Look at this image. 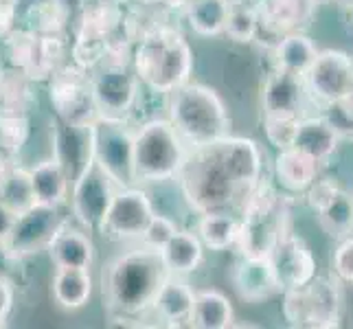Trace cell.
Listing matches in <instances>:
<instances>
[{"instance_id":"1","label":"cell","mask_w":353,"mask_h":329,"mask_svg":"<svg viewBox=\"0 0 353 329\" xmlns=\"http://www.w3.org/2000/svg\"><path fill=\"white\" fill-rule=\"evenodd\" d=\"M167 268L161 250L141 248L119 255L108 263L101 277L103 306L112 321L130 325V321H143L152 312L154 299L161 290Z\"/></svg>"},{"instance_id":"2","label":"cell","mask_w":353,"mask_h":329,"mask_svg":"<svg viewBox=\"0 0 353 329\" xmlns=\"http://www.w3.org/2000/svg\"><path fill=\"white\" fill-rule=\"evenodd\" d=\"M176 180L180 182L187 204L200 215L215 211L233 213L235 209H241L243 200L252 191L237 180L233 169L224 161L217 141L202 148H191Z\"/></svg>"},{"instance_id":"3","label":"cell","mask_w":353,"mask_h":329,"mask_svg":"<svg viewBox=\"0 0 353 329\" xmlns=\"http://www.w3.org/2000/svg\"><path fill=\"white\" fill-rule=\"evenodd\" d=\"M132 70L141 86L156 94H169L185 86L193 70V53L174 24H163L161 29L134 44Z\"/></svg>"},{"instance_id":"4","label":"cell","mask_w":353,"mask_h":329,"mask_svg":"<svg viewBox=\"0 0 353 329\" xmlns=\"http://www.w3.org/2000/svg\"><path fill=\"white\" fill-rule=\"evenodd\" d=\"M169 117L178 137L187 148H202L228 137L230 117L226 106L213 88L187 81L185 86L169 92Z\"/></svg>"},{"instance_id":"5","label":"cell","mask_w":353,"mask_h":329,"mask_svg":"<svg viewBox=\"0 0 353 329\" xmlns=\"http://www.w3.org/2000/svg\"><path fill=\"white\" fill-rule=\"evenodd\" d=\"M189 148L167 119H150L134 132V182L158 185L178 178Z\"/></svg>"},{"instance_id":"6","label":"cell","mask_w":353,"mask_h":329,"mask_svg":"<svg viewBox=\"0 0 353 329\" xmlns=\"http://www.w3.org/2000/svg\"><path fill=\"white\" fill-rule=\"evenodd\" d=\"M340 310H343V290L338 279L314 277L305 286L283 290V316L292 327H338Z\"/></svg>"},{"instance_id":"7","label":"cell","mask_w":353,"mask_h":329,"mask_svg":"<svg viewBox=\"0 0 353 329\" xmlns=\"http://www.w3.org/2000/svg\"><path fill=\"white\" fill-rule=\"evenodd\" d=\"M92 141H94V163L114 185L132 187L134 182V132L123 119L97 117L92 121Z\"/></svg>"},{"instance_id":"8","label":"cell","mask_w":353,"mask_h":329,"mask_svg":"<svg viewBox=\"0 0 353 329\" xmlns=\"http://www.w3.org/2000/svg\"><path fill=\"white\" fill-rule=\"evenodd\" d=\"M48 83V101L55 117L70 126H90L97 119L90 72L72 62L59 66Z\"/></svg>"},{"instance_id":"9","label":"cell","mask_w":353,"mask_h":329,"mask_svg":"<svg viewBox=\"0 0 353 329\" xmlns=\"http://www.w3.org/2000/svg\"><path fill=\"white\" fill-rule=\"evenodd\" d=\"M64 222L66 219L59 215V206L33 204L31 209L16 215L11 233L3 246L16 261L31 257L48 248Z\"/></svg>"},{"instance_id":"10","label":"cell","mask_w":353,"mask_h":329,"mask_svg":"<svg viewBox=\"0 0 353 329\" xmlns=\"http://www.w3.org/2000/svg\"><path fill=\"white\" fill-rule=\"evenodd\" d=\"M154 206L150 196L137 185L117 189L114 198L110 202L99 233L105 239L112 241H130L141 239L145 226L154 215Z\"/></svg>"},{"instance_id":"11","label":"cell","mask_w":353,"mask_h":329,"mask_svg":"<svg viewBox=\"0 0 353 329\" xmlns=\"http://www.w3.org/2000/svg\"><path fill=\"white\" fill-rule=\"evenodd\" d=\"M90 86L97 117L128 121L141 92V81L132 68H94Z\"/></svg>"},{"instance_id":"12","label":"cell","mask_w":353,"mask_h":329,"mask_svg":"<svg viewBox=\"0 0 353 329\" xmlns=\"http://www.w3.org/2000/svg\"><path fill=\"white\" fill-rule=\"evenodd\" d=\"M117 189L119 187L101 172V167L92 163L70 185V209L72 215L77 217V222L86 230L99 233Z\"/></svg>"},{"instance_id":"13","label":"cell","mask_w":353,"mask_h":329,"mask_svg":"<svg viewBox=\"0 0 353 329\" xmlns=\"http://www.w3.org/2000/svg\"><path fill=\"white\" fill-rule=\"evenodd\" d=\"M305 92L312 99L330 106L340 101L353 86V59L343 51H319L303 75Z\"/></svg>"},{"instance_id":"14","label":"cell","mask_w":353,"mask_h":329,"mask_svg":"<svg viewBox=\"0 0 353 329\" xmlns=\"http://www.w3.org/2000/svg\"><path fill=\"white\" fill-rule=\"evenodd\" d=\"M288 224V198H283L270 213L257 217H241L235 246L243 257H268L276 246V241L290 233Z\"/></svg>"},{"instance_id":"15","label":"cell","mask_w":353,"mask_h":329,"mask_svg":"<svg viewBox=\"0 0 353 329\" xmlns=\"http://www.w3.org/2000/svg\"><path fill=\"white\" fill-rule=\"evenodd\" d=\"M53 158L62 165L68 182L72 185L94 163L92 123L70 126L57 119L53 126Z\"/></svg>"},{"instance_id":"16","label":"cell","mask_w":353,"mask_h":329,"mask_svg":"<svg viewBox=\"0 0 353 329\" xmlns=\"http://www.w3.org/2000/svg\"><path fill=\"white\" fill-rule=\"evenodd\" d=\"M279 286L283 290L305 286L316 277V259L310 246L301 237L283 235L276 241L272 252L268 255Z\"/></svg>"},{"instance_id":"17","label":"cell","mask_w":353,"mask_h":329,"mask_svg":"<svg viewBox=\"0 0 353 329\" xmlns=\"http://www.w3.org/2000/svg\"><path fill=\"white\" fill-rule=\"evenodd\" d=\"M303 97H305L303 75L274 68V72L268 75L261 92L263 117H299Z\"/></svg>"},{"instance_id":"18","label":"cell","mask_w":353,"mask_h":329,"mask_svg":"<svg viewBox=\"0 0 353 329\" xmlns=\"http://www.w3.org/2000/svg\"><path fill=\"white\" fill-rule=\"evenodd\" d=\"M193 299H196V292L191 290V286L185 279L180 275H167L154 299L150 314L154 316V321H161L158 325H165V327L189 325Z\"/></svg>"},{"instance_id":"19","label":"cell","mask_w":353,"mask_h":329,"mask_svg":"<svg viewBox=\"0 0 353 329\" xmlns=\"http://www.w3.org/2000/svg\"><path fill=\"white\" fill-rule=\"evenodd\" d=\"M233 283L237 295L250 303L268 301L281 292L270 257H243L241 255L233 270Z\"/></svg>"},{"instance_id":"20","label":"cell","mask_w":353,"mask_h":329,"mask_svg":"<svg viewBox=\"0 0 353 329\" xmlns=\"http://www.w3.org/2000/svg\"><path fill=\"white\" fill-rule=\"evenodd\" d=\"M259 29L276 35V40L285 33L301 31L312 18L314 5L310 0H257Z\"/></svg>"},{"instance_id":"21","label":"cell","mask_w":353,"mask_h":329,"mask_svg":"<svg viewBox=\"0 0 353 329\" xmlns=\"http://www.w3.org/2000/svg\"><path fill=\"white\" fill-rule=\"evenodd\" d=\"M46 250L55 268H81V270H90V266L94 261L92 239L83 230L70 228L66 222L55 233Z\"/></svg>"},{"instance_id":"22","label":"cell","mask_w":353,"mask_h":329,"mask_svg":"<svg viewBox=\"0 0 353 329\" xmlns=\"http://www.w3.org/2000/svg\"><path fill=\"white\" fill-rule=\"evenodd\" d=\"M319 161L296 148L279 150L274 158V176L279 187L288 193H305L319 178Z\"/></svg>"},{"instance_id":"23","label":"cell","mask_w":353,"mask_h":329,"mask_svg":"<svg viewBox=\"0 0 353 329\" xmlns=\"http://www.w3.org/2000/svg\"><path fill=\"white\" fill-rule=\"evenodd\" d=\"M121 20H123V5L114 0H97L81 9V14L72 22V33L75 38L110 40L119 33Z\"/></svg>"},{"instance_id":"24","label":"cell","mask_w":353,"mask_h":329,"mask_svg":"<svg viewBox=\"0 0 353 329\" xmlns=\"http://www.w3.org/2000/svg\"><path fill=\"white\" fill-rule=\"evenodd\" d=\"M340 137L330 123L327 117H307L299 119V128L294 134V143L292 148L310 154L319 163H325L327 158H332L338 150Z\"/></svg>"},{"instance_id":"25","label":"cell","mask_w":353,"mask_h":329,"mask_svg":"<svg viewBox=\"0 0 353 329\" xmlns=\"http://www.w3.org/2000/svg\"><path fill=\"white\" fill-rule=\"evenodd\" d=\"M161 257L169 275L185 277L193 270H198V266L202 263L204 243L191 230H176L174 237L161 248Z\"/></svg>"},{"instance_id":"26","label":"cell","mask_w":353,"mask_h":329,"mask_svg":"<svg viewBox=\"0 0 353 329\" xmlns=\"http://www.w3.org/2000/svg\"><path fill=\"white\" fill-rule=\"evenodd\" d=\"M31 172V187L35 204H46V206H62L68 198L70 182L64 174L62 165L55 158H46V161L38 163Z\"/></svg>"},{"instance_id":"27","label":"cell","mask_w":353,"mask_h":329,"mask_svg":"<svg viewBox=\"0 0 353 329\" xmlns=\"http://www.w3.org/2000/svg\"><path fill=\"white\" fill-rule=\"evenodd\" d=\"M51 290L59 308L70 312L81 310L92 295L90 270H81V268H57Z\"/></svg>"},{"instance_id":"28","label":"cell","mask_w":353,"mask_h":329,"mask_svg":"<svg viewBox=\"0 0 353 329\" xmlns=\"http://www.w3.org/2000/svg\"><path fill=\"white\" fill-rule=\"evenodd\" d=\"M235 314L230 301L217 290L196 292L189 327L196 329H228L233 327Z\"/></svg>"},{"instance_id":"29","label":"cell","mask_w":353,"mask_h":329,"mask_svg":"<svg viewBox=\"0 0 353 329\" xmlns=\"http://www.w3.org/2000/svg\"><path fill=\"white\" fill-rule=\"evenodd\" d=\"M319 55V48L314 42L303 35L301 31L285 33L274 44V64L276 68L294 72V75H305L307 68Z\"/></svg>"},{"instance_id":"30","label":"cell","mask_w":353,"mask_h":329,"mask_svg":"<svg viewBox=\"0 0 353 329\" xmlns=\"http://www.w3.org/2000/svg\"><path fill=\"white\" fill-rule=\"evenodd\" d=\"M35 106L33 81L18 68L5 70L0 75V114H29Z\"/></svg>"},{"instance_id":"31","label":"cell","mask_w":353,"mask_h":329,"mask_svg":"<svg viewBox=\"0 0 353 329\" xmlns=\"http://www.w3.org/2000/svg\"><path fill=\"white\" fill-rule=\"evenodd\" d=\"M66 53H68V44H66L64 35H38L33 57H31L29 66L22 72L33 83L48 81L53 72L64 64Z\"/></svg>"},{"instance_id":"32","label":"cell","mask_w":353,"mask_h":329,"mask_svg":"<svg viewBox=\"0 0 353 329\" xmlns=\"http://www.w3.org/2000/svg\"><path fill=\"white\" fill-rule=\"evenodd\" d=\"M241 219L228 211H215V213H202L198 219V237L206 248L211 250H226L235 246L239 235Z\"/></svg>"},{"instance_id":"33","label":"cell","mask_w":353,"mask_h":329,"mask_svg":"<svg viewBox=\"0 0 353 329\" xmlns=\"http://www.w3.org/2000/svg\"><path fill=\"white\" fill-rule=\"evenodd\" d=\"M230 5H233L230 0H193L182 14H185L189 27L198 35L213 38V35L224 33Z\"/></svg>"},{"instance_id":"34","label":"cell","mask_w":353,"mask_h":329,"mask_svg":"<svg viewBox=\"0 0 353 329\" xmlns=\"http://www.w3.org/2000/svg\"><path fill=\"white\" fill-rule=\"evenodd\" d=\"M24 27L38 35H64L68 29V16L55 0H38L24 14Z\"/></svg>"},{"instance_id":"35","label":"cell","mask_w":353,"mask_h":329,"mask_svg":"<svg viewBox=\"0 0 353 329\" xmlns=\"http://www.w3.org/2000/svg\"><path fill=\"white\" fill-rule=\"evenodd\" d=\"M0 204H5L9 211H14L16 215L31 209L35 204L33 187H31V172L27 167H20L14 163L11 172L5 180V187L0 191Z\"/></svg>"},{"instance_id":"36","label":"cell","mask_w":353,"mask_h":329,"mask_svg":"<svg viewBox=\"0 0 353 329\" xmlns=\"http://www.w3.org/2000/svg\"><path fill=\"white\" fill-rule=\"evenodd\" d=\"M316 215H319V222L330 237L343 239L353 233V198L347 196L343 189H340L338 196Z\"/></svg>"},{"instance_id":"37","label":"cell","mask_w":353,"mask_h":329,"mask_svg":"<svg viewBox=\"0 0 353 329\" xmlns=\"http://www.w3.org/2000/svg\"><path fill=\"white\" fill-rule=\"evenodd\" d=\"M29 114H0V154L14 161L29 143Z\"/></svg>"},{"instance_id":"38","label":"cell","mask_w":353,"mask_h":329,"mask_svg":"<svg viewBox=\"0 0 353 329\" xmlns=\"http://www.w3.org/2000/svg\"><path fill=\"white\" fill-rule=\"evenodd\" d=\"M224 33L228 35L233 42H241L248 44L259 35V16L254 5H246L241 3H233L228 11V18L224 24Z\"/></svg>"},{"instance_id":"39","label":"cell","mask_w":353,"mask_h":329,"mask_svg":"<svg viewBox=\"0 0 353 329\" xmlns=\"http://www.w3.org/2000/svg\"><path fill=\"white\" fill-rule=\"evenodd\" d=\"M5 57L11 64V68L24 70L29 66L33 51H35V42H38V33H33L27 27H14L5 35Z\"/></svg>"},{"instance_id":"40","label":"cell","mask_w":353,"mask_h":329,"mask_svg":"<svg viewBox=\"0 0 353 329\" xmlns=\"http://www.w3.org/2000/svg\"><path fill=\"white\" fill-rule=\"evenodd\" d=\"M108 40H97V38H75L70 46V62L77 64L79 68L92 72L101 64L103 53H105Z\"/></svg>"},{"instance_id":"41","label":"cell","mask_w":353,"mask_h":329,"mask_svg":"<svg viewBox=\"0 0 353 329\" xmlns=\"http://www.w3.org/2000/svg\"><path fill=\"white\" fill-rule=\"evenodd\" d=\"M301 117H263L265 137L276 150L292 148Z\"/></svg>"},{"instance_id":"42","label":"cell","mask_w":353,"mask_h":329,"mask_svg":"<svg viewBox=\"0 0 353 329\" xmlns=\"http://www.w3.org/2000/svg\"><path fill=\"white\" fill-rule=\"evenodd\" d=\"M176 230H178V226H176V222H174L172 217L154 213L152 219L148 222V226H145V230H143V235H141L139 241L143 243V246H148V248L161 250L165 243L174 237Z\"/></svg>"},{"instance_id":"43","label":"cell","mask_w":353,"mask_h":329,"mask_svg":"<svg viewBox=\"0 0 353 329\" xmlns=\"http://www.w3.org/2000/svg\"><path fill=\"white\" fill-rule=\"evenodd\" d=\"M132 55H134V44L119 31L108 40L105 53L99 66L101 68H132Z\"/></svg>"},{"instance_id":"44","label":"cell","mask_w":353,"mask_h":329,"mask_svg":"<svg viewBox=\"0 0 353 329\" xmlns=\"http://www.w3.org/2000/svg\"><path fill=\"white\" fill-rule=\"evenodd\" d=\"M332 268L340 281L353 283V237L351 235L340 239L332 257Z\"/></svg>"},{"instance_id":"45","label":"cell","mask_w":353,"mask_h":329,"mask_svg":"<svg viewBox=\"0 0 353 329\" xmlns=\"http://www.w3.org/2000/svg\"><path fill=\"white\" fill-rule=\"evenodd\" d=\"M338 191H340V187L336 185V180H332V178H321L319 180V178H316L305 191L307 193V204L316 213H319L338 196Z\"/></svg>"},{"instance_id":"46","label":"cell","mask_w":353,"mask_h":329,"mask_svg":"<svg viewBox=\"0 0 353 329\" xmlns=\"http://www.w3.org/2000/svg\"><path fill=\"white\" fill-rule=\"evenodd\" d=\"M18 5L20 0H0V38H5L16 27Z\"/></svg>"},{"instance_id":"47","label":"cell","mask_w":353,"mask_h":329,"mask_svg":"<svg viewBox=\"0 0 353 329\" xmlns=\"http://www.w3.org/2000/svg\"><path fill=\"white\" fill-rule=\"evenodd\" d=\"M11 308H14V288H11L9 277L0 275V327L5 325Z\"/></svg>"},{"instance_id":"48","label":"cell","mask_w":353,"mask_h":329,"mask_svg":"<svg viewBox=\"0 0 353 329\" xmlns=\"http://www.w3.org/2000/svg\"><path fill=\"white\" fill-rule=\"evenodd\" d=\"M14 219H16V213L9 211L5 204H0V243H5V239L9 237Z\"/></svg>"},{"instance_id":"49","label":"cell","mask_w":353,"mask_h":329,"mask_svg":"<svg viewBox=\"0 0 353 329\" xmlns=\"http://www.w3.org/2000/svg\"><path fill=\"white\" fill-rule=\"evenodd\" d=\"M55 3L62 7V11L68 16L70 22H75V18L81 14V9L88 5V0H55Z\"/></svg>"},{"instance_id":"50","label":"cell","mask_w":353,"mask_h":329,"mask_svg":"<svg viewBox=\"0 0 353 329\" xmlns=\"http://www.w3.org/2000/svg\"><path fill=\"white\" fill-rule=\"evenodd\" d=\"M11 167H14V161L0 154V191H3V187H5V180L11 172Z\"/></svg>"},{"instance_id":"51","label":"cell","mask_w":353,"mask_h":329,"mask_svg":"<svg viewBox=\"0 0 353 329\" xmlns=\"http://www.w3.org/2000/svg\"><path fill=\"white\" fill-rule=\"evenodd\" d=\"M193 0H165V7H169L172 11H185Z\"/></svg>"},{"instance_id":"52","label":"cell","mask_w":353,"mask_h":329,"mask_svg":"<svg viewBox=\"0 0 353 329\" xmlns=\"http://www.w3.org/2000/svg\"><path fill=\"white\" fill-rule=\"evenodd\" d=\"M143 7H165V0H137Z\"/></svg>"},{"instance_id":"53","label":"cell","mask_w":353,"mask_h":329,"mask_svg":"<svg viewBox=\"0 0 353 329\" xmlns=\"http://www.w3.org/2000/svg\"><path fill=\"white\" fill-rule=\"evenodd\" d=\"M345 14H347V22H349V27L353 29V5H351V7H345Z\"/></svg>"},{"instance_id":"54","label":"cell","mask_w":353,"mask_h":329,"mask_svg":"<svg viewBox=\"0 0 353 329\" xmlns=\"http://www.w3.org/2000/svg\"><path fill=\"white\" fill-rule=\"evenodd\" d=\"M338 5H343V7H351L353 5V0H336Z\"/></svg>"},{"instance_id":"55","label":"cell","mask_w":353,"mask_h":329,"mask_svg":"<svg viewBox=\"0 0 353 329\" xmlns=\"http://www.w3.org/2000/svg\"><path fill=\"white\" fill-rule=\"evenodd\" d=\"M310 3L316 7V5H323V3H327V0H310Z\"/></svg>"},{"instance_id":"56","label":"cell","mask_w":353,"mask_h":329,"mask_svg":"<svg viewBox=\"0 0 353 329\" xmlns=\"http://www.w3.org/2000/svg\"><path fill=\"white\" fill-rule=\"evenodd\" d=\"M5 72V68H3V55H0V75Z\"/></svg>"}]
</instances>
